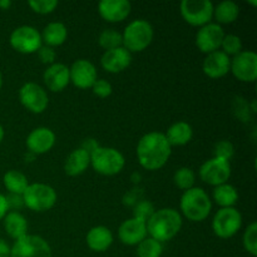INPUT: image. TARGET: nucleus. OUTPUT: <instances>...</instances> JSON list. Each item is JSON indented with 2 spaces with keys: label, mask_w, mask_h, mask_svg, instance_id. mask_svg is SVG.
I'll list each match as a JSON object with an SVG mask.
<instances>
[{
  "label": "nucleus",
  "mask_w": 257,
  "mask_h": 257,
  "mask_svg": "<svg viewBox=\"0 0 257 257\" xmlns=\"http://www.w3.org/2000/svg\"><path fill=\"white\" fill-rule=\"evenodd\" d=\"M136 153L141 167L147 171H158L170 160L172 147L165 133L153 131L146 133L138 141Z\"/></svg>",
  "instance_id": "f257e3e1"
},
{
  "label": "nucleus",
  "mask_w": 257,
  "mask_h": 257,
  "mask_svg": "<svg viewBox=\"0 0 257 257\" xmlns=\"http://www.w3.org/2000/svg\"><path fill=\"white\" fill-rule=\"evenodd\" d=\"M182 216L175 208H160L156 210L146 222L150 237L163 243L172 240L182 228Z\"/></svg>",
  "instance_id": "f03ea898"
},
{
  "label": "nucleus",
  "mask_w": 257,
  "mask_h": 257,
  "mask_svg": "<svg viewBox=\"0 0 257 257\" xmlns=\"http://www.w3.org/2000/svg\"><path fill=\"white\" fill-rule=\"evenodd\" d=\"M180 210L191 222H202L210 216L212 201L203 188L192 187L183 192L180 201Z\"/></svg>",
  "instance_id": "7ed1b4c3"
},
{
  "label": "nucleus",
  "mask_w": 257,
  "mask_h": 257,
  "mask_svg": "<svg viewBox=\"0 0 257 257\" xmlns=\"http://www.w3.org/2000/svg\"><path fill=\"white\" fill-rule=\"evenodd\" d=\"M155 37L152 24L145 19H136L124 28L122 33V47L128 52L141 53L147 49Z\"/></svg>",
  "instance_id": "20e7f679"
},
{
  "label": "nucleus",
  "mask_w": 257,
  "mask_h": 257,
  "mask_svg": "<svg viewBox=\"0 0 257 257\" xmlns=\"http://www.w3.org/2000/svg\"><path fill=\"white\" fill-rule=\"evenodd\" d=\"M90 166L99 175L115 176L123 171L125 160L117 148L99 146L90 153Z\"/></svg>",
  "instance_id": "39448f33"
},
{
  "label": "nucleus",
  "mask_w": 257,
  "mask_h": 257,
  "mask_svg": "<svg viewBox=\"0 0 257 257\" xmlns=\"http://www.w3.org/2000/svg\"><path fill=\"white\" fill-rule=\"evenodd\" d=\"M24 206L34 212H45L52 210L57 203V192L45 183H29L23 193Z\"/></svg>",
  "instance_id": "423d86ee"
},
{
  "label": "nucleus",
  "mask_w": 257,
  "mask_h": 257,
  "mask_svg": "<svg viewBox=\"0 0 257 257\" xmlns=\"http://www.w3.org/2000/svg\"><path fill=\"white\" fill-rule=\"evenodd\" d=\"M213 3L211 0H183L180 12L183 20L191 27H205L212 23Z\"/></svg>",
  "instance_id": "0eeeda50"
},
{
  "label": "nucleus",
  "mask_w": 257,
  "mask_h": 257,
  "mask_svg": "<svg viewBox=\"0 0 257 257\" xmlns=\"http://www.w3.org/2000/svg\"><path fill=\"white\" fill-rule=\"evenodd\" d=\"M242 226V215L235 207L220 208L212 220V231L217 237L227 240L233 237Z\"/></svg>",
  "instance_id": "6e6552de"
},
{
  "label": "nucleus",
  "mask_w": 257,
  "mask_h": 257,
  "mask_svg": "<svg viewBox=\"0 0 257 257\" xmlns=\"http://www.w3.org/2000/svg\"><path fill=\"white\" fill-rule=\"evenodd\" d=\"M10 257H52V247L45 238L37 235H25L14 241Z\"/></svg>",
  "instance_id": "1a4fd4ad"
},
{
  "label": "nucleus",
  "mask_w": 257,
  "mask_h": 257,
  "mask_svg": "<svg viewBox=\"0 0 257 257\" xmlns=\"http://www.w3.org/2000/svg\"><path fill=\"white\" fill-rule=\"evenodd\" d=\"M9 43L13 49L22 54H34L43 45L40 33L30 25L15 28L10 34Z\"/></svg>",
  "instance_id": "9d476101"
},
{
  "label": "nucleus",
  "mask_w": 257,
  "mask_h": 257,
  "mask_svg": "<svg viewBox=\"0 0 257 257\" xmlns=\"http://www.w3.org/2000/svg\"><path fill=\"white\" fill-rule=\"evenodd\" d=\"M18 97L23 107L34 114H40L47 110L48 104H49L47 90L34 82H28L23 84L18 93Z\"/></svg>",
  "instance_id": "9b49d317"
},
{
  "label": "nucleus",
  "mask_w": 257,
  "mask_h": 257,
  "mask_svg": "<svg viewBox=\"0 0 257 257\" xmlns=\"http://www.w3.org/2000/svg\"><path fill=\"white\" fill-rule=\"evenodd\" d=\"M198 176L202 182L213 187L223 185L227 183L231 177V165L228 161L222 158L212 157L201 165Z\"/></svg>",
  "instance_id": "f8f14e48"
},
{
  "label": "nucleus",
  "mask_w": 257,
  "mask_h": 257,
  "mask_svg": "<svg viewBox=\"0 0 257 257\" xmlns=\"http://www.w3.org/2000/svg\"><path fill=\"white\" fill-rule=\"evenodd\" d=\"M230 72L237 80L253 83L257 78V54L252 50H242L231 59Z\"/></svg>",
  "instance_id": "ddd939ff"
},
{
  "label": "nucleus",
  "mask_w": 257,
  "mask_h": 257,
  "mask_svg": "<svg viewBox=\"0 0 257 257\" xmlns=\"http://www.w3.org/2000/svg\"><path fill=\"white\" fill-rule=\"evenodd\" d=\"M223 37H225L223 28L216 23H210L198 29L196 34V47L200 52L207 55L216 50H220Z\"/></svg>",
  "instance_id": "4468645a"
},
{
  "label": "nucleus",
  "mask_w": 257,
  "mask_h": 257,
  "mask_svg": "<svg viewBox=\"0 0 257 257\" xmlns=\"http://www.w3.org/2000/svg\"><path fill=\"white\" fill-rule=\"evenodd\" d=\"M97 68L90 60L78 59L69 68L70 83L79 89H90L95 83Z\"/></svg>",
  "instance_id": "2eb2a0df"
},
{
  "label": "nucleus",
  "mask_w": 257,
  "mask_h": 257,
  "mask_svg": "<svg viewBox=\"0 0 257 257\" xmlns=\"http://www.w3.org/2000/svg\"><path fill=\"white\" fill-rule=\"evenodd\" d=\"M55 133L48 127H38L28 135L25 145L28 152L33 155H44L48 153L55 145Z\"/></svg>",
  "instance_id": "dca6fc26"
},
{
  "label": "nucleus",
  "mask_w": 257,
  "mask_h": 257,
  "mask_svg": "<svg viewBox=\"0 0 257 257\" xmlns=\"http://www.w3.org/2000/svg\"><path fill=\"white\" fill-rule=\"evenodd\" d=\"M146 237H148L147 226L145 221H141L138 218H128L123 221L118 228V238L123 245L137 246Z\"/></svg>",
  "instance_id": "f3484780"
},
{
  "label": "nucleus",
  "mask_w": 257,
  "mask_h": 257,
  "mask_svg": "<svg viewBox=\"0 0 257 257\" xmlns=\"http://www.w3.org/2000/svg\"><path fill=\"white\" fill-rule=\"evenodd\" d=\"M132 12V4L128 0H102L98 4L100 18L108 23H120L127 19Z\"/></svg>",
  "instance_id": "a211bd4d"
},
{
  "label": "nucleus",
  "mask_w": 257,
  "mask_h": 257,
  "mask_svg": "<svg viewBox=\"0 0 257 257\" xmlns=\"http://www.w3.org/2000/svg\"><path fill=\"white\" fill-rule=\"evenodd\" d=\"M132 63V54L124 47L115 48L103 53L100 65L103 69L112 74H118L127 69Z\"/></svg>",
  "instance_id": "6ab92c4d"
},
{
  "label": "nucleus",
  "mask_w": 257,
  "mask_h": 257,
  "mask_svg": "<svg viewBox=\"0 0 257 257\" xmlns=\"http://www.w3.org/2000/svg\"><path fill=\"white\" fill-rule=\"evenodd\" d=\"M231 58L222 50H216L206 55L202 63V70L205 75L211 79H220L230 73Z\"/></svg>",
  "instance_id": "aec40b11"
},
{
  "label": "nucleus",
  "mask_w": 257,
  "mask_h": 257,
  "mask_svg": "<svg viewBox=\"0 0 257 257\" xmlns=\"http://www.w3.org/2000/svg\"><path fill=\"white\" fill-rule=\"evenodd\" d=\"M43 82L47 89L50 92H62L70 83L69 67L63 63H57L49 65L43 73Z\"/></svg>",
  "instance_id": "412c9836"
},
{
  "label": "nucleus",
  "mask_w": 257,
  "mask_h": 257,
  "mask_svg": "<svg viewBox=\"0 0 257 257\" xmlns=\"http://www.w3.org/2000/svg\"><path fill=\"white\" fill-rule=\"evenodd\" d=\"M87 246L94 252H104L112 246L113 233L105 226H94L85 236Z\"/></svg>",
  "instance_id": "4be33fe9"
},
{
  "label": "nucleus",
  "mask_w": 257,
  "mask_h": 257,
  "mask_svg": "<svg viewBox=\"0 0 257 257\" xmlns=\"http://www.w3.org/2000/svg\"><path fill=\"white\" fill-rule=\"evenodd\" d=\"M90 166V155L83 148L72 151L64 163V171L70 177L83 175Z\"/></svg>",
  "instance_id": "5701e85b"
},
{
  "label": "nucleus",
  "mask_w": 257,
  "mask_h": 257,
  "mask_svg": "<svg viewBox=\"0 0 257 257\" xmlns=\"http://www.w3.org/2000/svg\"><path fill=\"white\" fill-rule=\"evenodd\" d=\"M165 136L171 147H182L191 142L193 137V130L187 122L180 120V122L173 123L165 133Z\"/></svg>",
  "instance_id": "b1692460"
},
{
  "label": "nucleus",
  "mask_w": 257,
  "mask_h": 257,
  "mask_svg": "<svg viewBox=\"0 0 257 257\" xmlns=\"http://www.w3.org/2000/svg\"><path fill=\"white\" fill-rule=\"evenodd\" d=\"M3 221L5 231L14 241L28 235V221L19 211H9Z\"/></svg>",
  "instance_id": "393cba45"
},
{
  "label": "nucleus",
  "mask_w": 257,
  "mask_h": 257,
  "mask_svg": "<svg viewBox=\"0 0 257 257\" xmlns=\"http://www.w3.org/2000/svg\"><path fill=\"white\" fill-rule=\"evenodd\" d=\"M40 35H42L43 44L50 48H57L64 44L67 40L68 29L63 23L53 22L45 25Z\"/></svg>",
  "instance_id": "a878e982"
},
{
  "label": "nucleus",
  "mask_w": 257,
  "mask_h": 257,
  "mask_svg": "<svg viewBox=\"0 0 257 257\" xmlns=\"http://www.w3.org/2000/svg\"><path fill=\"white\" fill-rule=\"evenodd\" d=\"M238 15H240V7L232 0H223L213 8V19L218 25L232 24L237 20Z\"/></svg>",
  "instance_id": "bb28decb"
},
{
  "label": "nucleus",
  "mask_w": 257,
  "mask_h": 257,
  "mask_svg": "<svg viewBox=\"0 0 257 257\" xmlns=\"http://www.w3.org/2000/svg\"><path fill=\"white\" fill-rule=\"evenodd\" d=\"M213 201L220 206L221 208L235 207L238 201V192L235 186L230 183H223V185L216 186L212 193Z\"/></svg>",
  "instance_id": "cd10ccee"
},
{
  "label": "nucleus",
  "mask_w": 257,
  "mask_h": 257,
  "mask_svg": "<svg viewBox=\"0 0 257 257\" xmlns=\"http://www.w3.org/2000/svg\"><path fill=\"white\" fill-rule=\"evenodd\" d=\"M3 183L8 192L13 195H23L29 186L28 177L23 172L17 170H9L3 177Z\"/></svg>",
  "instance_id": "c85d7f7f"
},
{
  "label": "nucleus",
  "mask_w": 257,
  "mask_h": 257,
  "mask_svg": "<svg viewBox=\"0 0 257 257\" xmlns=\"http://www.w3.org/2000/svg\"><path fill=\"white\" fill-rule=\"evenodd\" d=\"M173 182L180 188L181 191H187L195 187L196 182V173L192 168L190 167H181L173 175Z\"/></svg>",
  "instance_id": "c756f323"
},
{
  "label": "nucleus",
  "mask_w": 257,
  "mask_h": 257,
  "mask_svg": "<svg viewBox=\"0 0 257 257\" xmlns=\"http://www.w3.org/2000/svg\"><path fill=\"white\" fill-rule=\"evenodd\" d=\"M163 245L152 237H146L137 245V257H161Z\"/></svg>",
  "instance_id": "7c9ffc66"
},
{
  "label": "nucleus",
  "mask_w": 257,
  "mask_h": 257,
  "mask_svg": "<svg viewBox=\"0 0 257 257\" xmlns=\"http://www.w3.org/2000/svg\"><path fill=\"white\" fill-rule=\"evenodd\" d=\"M98 44L105 52L122 47V33L117 32L115 29H104L98 37Z\"/></svg>",
  "instance_id": "2f4dec72"
},
{
  "label": "nucleus",
  "mask_w": 257,
  "mask_h": 257,
  "mask_svg": "<svg viewBox=\"0 0 257 257\" xmlns=\"http://www.w3.org/2000/svg\"><path fill=\"white\" fill-rule=\"evenodd\" d=\"M242 245L251 256H257V223L255 221L251 222L243 232Z\"/></svg>",
  "instance_id": "473e14b6"
},
{
  "label": "nucleus",
  "mask_w": 257,
  "mask_h": 257,
  "mask_svg": "<svg viewBox=\"0 0 257 257\" xmlns=\"http://www.w3.org/2000/svg\"><path fill=\"white\" fill-rule=\"evenodd\" d=\"M222 52L228 57H235L238 53L242 52V42L238 35L235 34H225L222 43H221V48Z\"/></svg>",
  "instance_id": "72a5a7b5"
},
{
  "label": "nucleus",
  "mask_w": 257,
  "mask_h": 257,
  "mask_svg": "<svg viewBox=\"0 0 257 257\" xmlns=\"http://www.w3.org/2000/svg\"><path fill=\"white\" fill-rule=\"evenodd\" d=\"M156 208L153 206V203L148 200H141L133 206V216L132 217L138 218L141 221H145L147 222L151 218V216L155 213Z\"/></svg>",
  "instance_id": "f704fd0d"
},
{
  "label": "nucleus",
  "mask_w": 257,
  "mask_h": 257,
  "mask_svg": "<svg viewBox=\"0 0 257 257\" xmlns=\"http://www.w3.org/2000/svg\"><path fill=\"white\" fill-rule=\"evenodd\" d=\"M28 5L34 13L40 15H47L54 12L58 7L57 0H30Z\"/></svg>",
  "instance_id": "c9c22d12"
},
{
  "label": "nucleus",
  "mask_w": 257,
  "mask_h": 257,
  "mask_svg": "<svg viewBox=\"0 0 257 257\" xmlns=\"http://www.w3.org/2000/svg\"><path fill=\"white\" fill-rule=\"evenodd\" d=\"M235 156V146L230 142V141L222 140L215 145V150H213V157L222 158L230 162L231 158Z\"/></svg>",
  "instance_id": "e433bc0d"
},
{
  "label": "nucleus",
  "mask_w": 257,
  "mask_h": 257,
  "mask_svg": "<svg viewBox=\"0 0 257 257\" xmlns=\"http://www.w3.org/2000/svg\"><path fill=\"white\" fill-rule=\"evenodd\" d=\"M233 110L236 113V117L242 120V122H247L251 118V114H252L250 109V104L242 97L235 98V100H233Z\"/></svg>",
  "instance_id": "4c0bfd02"
},
{
  "label": "nucleus",
  "mask_w": 257,
  "mask_h": 257,
  "mask_svg": "<svg viewBox=\"0 0 257 257\" xmlns=\"http://www.w3.org/2000/svg\"><path fill=\"white\" fill-rule=\"evenodd\" d=\"M90 89L93 90V94L97 95L98 98H108L113 92L112 84L105 79H97Z\"/></svg>",
  "instance_id": "58836bf2"
},
{
  "label": "nucleus",
  "mask_w": 257,
  "mask_h": 257,
  "mask_svg": "<svg viewBox=\"0 0 257 257\" xmlns=\"http://www.w3.org/2000/svg\"><path fill=\"white\" fill-rule=\"evenodd\" d=\"M38 58H39L40 62L45 65H52L55 63V59H57V53H55L54 48H50L48 45L43 44L42 47L39 48V50L37 52Z\"/></svg>",
  "instance_id": "ea45409f"
},
{
  "label": "nucleus",
  "mask_w": 257,
  "mask_h": 257,
  "mask_svg": "<svg viewBox=\"0 0 257 257\" xmlns=\"http://www.w3.org/2000/svg\"><path fill=\"white\" fill-rule=\"evenodd\" d=\"M7 203L9 211H19L20 208L24 207L23 195H13V193H9L7 196Z\"/></svg>",
  "instance_id": "a19ab883"
},
{
  "label": "nucleus",
  "mask_w": 257,
  "mask_h": 257,
  "mask_svg": "<svg viewBox=\"0 0 257 257\" xmlns=\"http://www.w3.org/2000/svg\"><path fill=\"white\" fill-rule=\"evenodd\" d=\"M137 188L130 191L123 197V203L127 206H135L138 201H141V192H137Z\"/></svg>",
  "instance_id": "79ce46f5"
},
{
  "label": "nucleus",
  "mask_w": 257,
  "mask_h": 257,
  "mask_svg": "<svg viewBox=\"0 0 257 257\" xmlns=\"http://www.w3.org/2000/svg\"><path fill=\"white\" fill-rule=\"evenodd\" d=\"M98 147H99V145H98V142L94 140V138H87V140H84V142L82 143V147L80 148H83L84 151H87V152L90 155V153H92L93 151Z\"/></svg>",
  "instance_id": "37998d69"
},
{
  "label": "nucleus",
  "mask_w": 257,
  "mask_h": 257,
  "mask_svg": "<svg viewBox=\"0 0 257 257\" xmlns=\"http://www.w3.org/2000/svg\"><path fill=\"white\" fill-rule=\"evenodd\" d=\"M8 212H9V208H8L7 203V196L0 193V221L5 217Z\"/></svg>",
  "instance_id": "c03bdc74"
},
{
  "label": "nucleus",
  "mask_w": 257,
  "mask_h": 257,
  "mask_svg": "<svg viewBox=\"0 0 257 257\" xmlns=\"http://www.w3.org/2000/svg\"><path fill=\"white\" fill-rule=\"evenodd\" d=\"M0 257H10V246L0 238Z\"/></svg>",
  "instance_id": "a18cd8bd"
},
{
  "label": "nucleus",
  "mask_w": 257,
  "mask_h": 257,
  "mask_svg": "<svg viewBox=\"0 0 257 257\" xmlns=\"http://www.w3.org/2000/svg\"><path fill=\"white\" fill-rule=\"evenodd\" d=\"M12 2L10 0H0V9L2 10H8L12 7Z\"/></svg>",
  "instance_id": "49530a36"
},
{
  "label": "nucleus",
  "mask_w": 257,
  "mask_h": 257,
  "mask_svg": "<svg viewBox=\"0 0 257 257\" xmlns=\"http://www.w3.org/2000/svg\"><path fill=\"white\" fill-rule=\"evenodd\" d=\"M132 181H133V183H140V181H141V175L140 173H133L132 175Z\"/></svg>",
  "instance_id": "de8ad7c7"
},
{
  "label": "nucleus",
  "mask_w": 257,
  "mask_h": 257,
  "mask_svg": "<svg viewBox=\"0 0 257 257\" xmlns=\"http://www.w3.org/2000/svg\"><path fill=\"white\" fill-rule=\"evenodd\" d=\"M3 140H4V128L0 124V143L3 142Z\"/></svg>",
  "instance_id": "09e8293b"
},
{
  "label": "nucleus",
  "mask_w": 257,
  "mask_h": 257,
  "mask_svg": "<svg viewBox=\"0 0 257 257\" xmlns=\"http://www.w3.org/2000/svg\"><path fill=\"white\" fill-rule=\"evenodd\" d=\"M2 87H3V74L2 72H0V89H2Z\"/></svg>",
  "instance_id": "8fccbe9b"
},
{
  "label": "nucleus",
  "mask_w": 257,
  "mask_h": 257,
  "mask_svg": "<svg viewBox=\"0 0 257 257\" xmlns=\"http://www.w3.org/2000/svg\"><path fill=\"white\" fill-rule=\"evenodd\" d=\"M248 3H250L251 5H253V7H255V5H257V2H248Z\"/></svg>",
  "instance_id": "3c124183"
}]
</instances>
